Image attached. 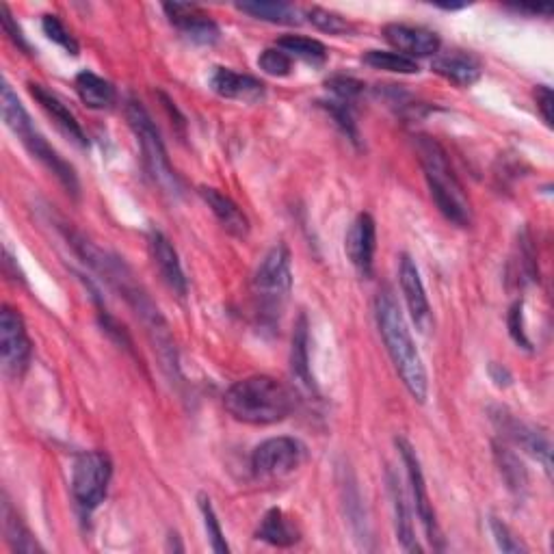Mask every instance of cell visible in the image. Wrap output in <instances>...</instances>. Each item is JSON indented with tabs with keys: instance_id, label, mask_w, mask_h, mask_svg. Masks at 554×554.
Returning a JSON list of instances; mask_svg holds the SVG:
<instances>
[{
	"instance_id": "6da1fadb",
	"label": "cell",
	"mask_w": 554,
	"mask_h": 554,
	"mask_svg": "<svg viewBox=\"0 0 554 554\" xmlns=\"http://www.w3.org/2000/svg\"><path fill=\"white\" fill-rule=\"evenodd\" d=\"M375 319L379 334L384 338V345L388 349L394 368H397L403 386L418 403H425L429 392L427 368L416 349V342L410 334V327H407L399 303L388 290L379 293L375 299Z\"/></svg>"
},
{
	"instance_id": "7a4b0ae2",
	"label": "cell",
	"mask_w": 554,
	"mask_h": 554,
	"mask_svg": "<svg viewBox=\"0 0 554 554\" xmlns=\"http://www.w3.org/2000/svg\"><path fill=\"white\" fill-rule=\"evenodd\" d=\"M414 145L435 206L455 226L468 228L472 223L470 197L464 184L459 182L451 161H448V154L442 148V143L435 141L433 137L418 135L414 137Z\"/></svg>"
},
{
	"instance_id": "3957f363",
	"label": "cell",
	"mask_w": 554,
	"mask_h": 554,
	"mask_svg": "<svg viewBox=\"0 0 554 554\" xmlns=\"http://www.w3.org/2000/svg\"><path fill=\"white\" fill-rule=\"evenodd\" d=\"M223 405L232 418L245 425H275L293 412L295 397L277 379L254 375L230 386Z\"/></svg>"
},
{
	"instance_id": "277c9868",
	"label": "cell",
	"mask_w": 554,
	"mask_h": 554,
	"mask_svg": "<svg viewBox=\"0 0 554 554\" xmlns=\"http://www.w3.org/2000/svg\"><path fill=\"white\" fill-rule=\"evenodd\" d=\"M3 117L7 126L22 141L24 148L29 150V154L37 158V161L61 182V187L65 191H68L72 197H78V193H81V182H78L76 169L65 161L55 148H52L42 133H39L35 124L31 122V115L26 113L22 102L18 100L16 94H13V89L7 83L3 85Z\"/></svg>"
},
{
	"instance_id": "5b68a950",
	"label": "cell",
	"mask_w": 554,
	"mask_h": 554,
	"mask_svg": "<svg viewBox=\"0 0 554 554\" xmlns=\"http://www.w3.org/2000/svg\"><path fill=\"white\" fill-rule=\"evenodd\" d=\"M126 120L133 128V133L141 145V154H143V163L145 169H148L150 178L161 187L163 193L171 197H180L184 191L182 178L176 174V169L171 167V161L165 150V143L161 139V133L150 117V113L145 111V107L137 100H128L126 104Z\"/></svg>"
},
{
	"instance_id": "8992f818",
	"label": "cell",
	"mask_w": 554,
	"mask_h": 554,
	"mask_svg": "<svg viewBox=\"0 0 554 554\" xmlns=\"http://www.w3.org/2000/svg\"><path fill=\"white\" fill-rule=\"evenodd\" d=\"M290 290H293V269H290V252L284 243L269 249L254 275L252 293L256 310L265 323H275L282 314Z\"/></svg>"
},
{
	"instance_id": "52a82bcc",
	"label": "cell",
	"mask_w": 554,
	"mask_h": 554,
	"mask_svg": "<svg viewBox=\"0 0 554 554\" xmlns=\"http://www.w3.org/2000/svg\"><path fill=\"white\" fill-rule=\"evenodd\" d=\"M113 477L111 457L102 451L78 455L72 470V494L85 511L96 509L107 496Z\"/></svg>"
},
{
	"instance_id": "ba28073f",
	"label": "cell",
	"mask_w": 554,
	"mask_h": 554,
	"mask_svg": "<svg viewBox=\"0 0 554 554\" xmlns=\"http://www.w3.org/2000/svg\"><path fill=\"white\" fill-rule=\"evenodd\" d=\"M308 459V448L297 438H271L256 446L252 453V470L260 479H286L297 472Z\"/></svg>"
},
{
	"instance_id": "9c48e42d",
	"label": "cell",
	"mask_w": 554,
	"mask_h": 554,
	"mask_svg": "<svg viewBox=\"0 0 554 554\" xmlns=\"http://www.w3.org/2000/svg\"><path fill=\"white\" fill-rule=\"evenodd\" d=\"M0 353H3L5 371L13 377H20L26 371L33 353L24 319L18 310L9 306H5L3 312H0Z\"/></svg>"
},
{
	"instance_id": "30bf717a",
	"label": "cell",
	"mask_w": 554,
	"mask_h": 554,
	"mask_svg": "<svg viewBox=\"0 0 554 554\" xmlns=\"http://www.w3.org/2000/svg\"><path fill=\"white\" fill-rule=\"evenodd\" d=\"M397 446H399V453L403 457V464H405V470H407V479H410V487H412V498H414V507H416V513L418 518L422 522V526H425V533H427V539L435 546V548H442V533H440V526H438V518H435V511H433V503L429 498V492H427V483H425V474H422V468H420V461H418V455L414 451V446L407 442V440H397Z\"/></svg>"
},
{
	"instance_id": "8fae6325",
	"label": "cell",
	"mask_w": 554,
	"mask_h": 554,
	"mask_svg": "<svg viewBox=\"0 0 554 554\" xmlns=\"http://www.w3.org/2000/svg\"><path fill=\"white\" fill-rule=\"evenodd\" d=\"M163 11L167 13L169 22L189 39V42L197 46H213L219 42L221 29L219 24L204 13L197 5L189 3H167L163 5Z\"/></svg>"
},
{
	"instance_id": "7c38bea8",
	"label": "cell",
	"mask_w": 554,
	"mask_h": 554,
	"mask_svg": "<svg viewBox=\"0 0 554 554\" xmlns=\"http://www.w3.org/2000/svg\"><path fill=\"white\" fill-rule=\"evenodd\" d=\"M492 420L496 422V427L503 431V435L507 440L522 446L526 453L533 455L539 461V464L544 466V470L548 474L552 472V464H550L552 446H550V440H548L546 433L537 431L531 425H526V422H522L516 416H511L507 410H496L492 414Z\"/></svg>"
},
{
	"instance_id": "4fadbf2b",
	"label": "cell",
	"mask_w": 554,
	"mask_h": 554,
	"mask_svg": "<svg viewBox=\"0 0 554 554\" xmlns=\"http://www.w3.org/2000/svg\"><path fill=\"white\" fill-rule=\"evenodd\" d=\"M375 249H377V228L375 219L362 213L358 219L351 223L345 239V252L351 260V265L360 271V275L371 277L373 262H375Z\"/></svg>"
},
{
	"instance_id": "5bb4252c",
	"label": "cell",
	"mask_w": 554,
	"mask_h": 554,
	"mask_svg": "<svg viewBox=\"0 0 554 554\" xmlns=\"http://www.w3.org/2000/svg\"><path fill=\"white\" fill-rule=\"evenodd\" d=\"M210 87L221 98L247 104H256L267 96V85L260 78L234 72L230 68H215L213 74H210Z\"/></svg>"
},
{
	"instance_id": "9a60e30c",
	"label": "cell",
	"mask_w": 554,
	"mask_h": 554,
	"mask_svg": "<svg viewBox=\"0 0 554 554\" xmlns=\"http://www.w3.org/2000/svg\"><path fill=\"white\" fill-rule=\"evenodd\" d=\"M384 37L388 44L397 48L401 55L410 57L416 61V57H431L438 55L440 50V37L422 26H410V24H388L384 29Z\"/></svg>"
},
{
	"instance_id": "2e32d148",
	"label": "cell",
	"mask_w": 554,
	"mask_h": 554,
	"mask_svg": "<svg viewBox=\"0 0 554 554\" xmlns=\"http://www.w3.org/2000/svg\"><path fill=\"white\" fill-rule=\"evenodd\" d=\"M399 280H401V288H403V295L407 301V310H410V314H412V321L416 323L420 332H429L431 306L427 299L425 284H422V280H420V271L410 256L401 258Z\"/></svg>"
},
{
	"instance_id": "e0dca14e",
	"label": "cell",
	"mask_w": 554,
	"mask_h": 554,
	"mask_svg": "<svg viewBox=\"0 0 554 554\" xmlns=\"http://www.w3.org/2000/svg\"><path fill=\"white\" fill-rule=\"evenodd\" d=\"M29 91H31V96L37 100L39 107L46 111V115L57 124V128L65 137H68L72 143H76L78 148H87L89 139L85 135L81 122L76 120V115L68 107H65V104L55 94H52V91H48L44 85H37V83H31Z\"/></svg>"
},
{
	"instance_id": "ac0fdd59",
	"label": "cell",
	"mask_w": 554,
	"mask_h": 554,
	"mask_svg": "<svg viewBox=\"0 0 554 554\" xmlns=\"http://www.w3.org/2000/svg\"><path fill=\"white\" fill-rule=\"evenodd\" d=\"M148 243H150V254H152L154 265H156L158 273H161L165 284L174 290L178 297L187 295V277H184L180 258H178V252L174 249V245H171L167 236L158 230L150 232Z\"/></svg>"
},
{
	"instance_id": "d6986e66",
	"label": "cell",
	"mask_w": 554,
	"mask_h": 554,
	"mask_svg": "<svg viewBox=\"0 0 554 554\" xmlns=\"http://www.w3.org/2000/svg\"><path fill=\"white\" fill-rule=\"evenodd\" d=\"M433 72L457 87H472L481 78V63L470 52L448 50L435 55Z\"/></svg>"
},
{
	"instance_id": "ffe728a7",
	"label": "cell",
	"mask_w": 554,
	"mask_h": 554,
	"mask_svg": "<svg viewBox=\"0 0 554 554\" xmlns=\"http://www.w3.org/2000/svg\"><path fill=\"white\" fill-rule=\"evenodd\" d=\"M200 195L206 206L213 210V215L217 217L223 230L236 236V239H245L249 234V219L239 208V204H234L228 195H223L219 189L213 187H200Z\"/></svg>"
},
{
	"instance_id": "44dd1931",
	"label": "cell",
	"mask_w": 554,
	"mask_h": 554,
	"mask_svg": "<svg viewBox=\"0 0 554 554\" xmlns=\"http://www.w3.org/2000/svg\"><path fill=\"white\" fill-rule=\"evenodd\" d=\"M308 319L299 316L293 334V349H290V373H293V384L301 392L314 394V379L310 373V355H308Z\"/></svg>"
},
{
	"instance_id": "7402d4cb",
	"label": "cell",
	"mask_w": 554,
	"mask_h": 554,
	"mask_svg": "<svg viewBox=\"0 0 554 554\" xmlns=\"http://www.w3.org/2000/svg\"><path fill=\"white\" fill-rule=\"evenodd\" d=\"M74 89H76L78 98L83 100L85 107L94 109V111H107L117 100V91H115L113 83H109L107 78H102L89 70L76 74Z\"/></svg>"
},
{
	"instance_id": "603a6c76",
	"label": "cell",
	"mask_w": 554,
	"mask_h": 554,
	"mask_svg": "<svg viewBox=\"0 0 554 554\" xmlns=\"http://www.w3.org/2000/svg\"><path fill=\"white\" fill-rule=\"evenodd\" d=\"M388 485H390V498H392V511H394V526H397V537L407 552H420L422 548L416 542V533H414V522H412V511L410 503H407V496L401 487V481L394 477L390 472L388 474Z\"/></svg>"
},
{
	"instance_id": "cb8c5ba5",
	"label": "cell",
	"mask_w": 554,
	"mask_h": 554,
	"mask_svg": "<svg viewBox=\"0 0 554 554\" xmlns=\"http://www.w3.org/2000/svg\"><path fill=\"white\" fill-rule=\"evenodd\" d=\"M256 537L271 546H277V548L295 546L301 539L297 526L284 516L282 509H269L265 513V518L260 520Z\"/></svg>"
},
{
	"instance_id": "d4e9b609",
	"label": "cell",
	"mask_w": 554,
	"mask_h": 554,
	"mask_svg": "<svg viewBox=\"0 0 554 554\" xmlns=\"http://www.w3.org/2000/svg\"><path fill=\"white\" fill-rule=\"evenodd\" d=\"M3 531L7 537V544L11 546L13 552H24V554H33V552H42L44 548L37 544V539L29 531V526L22 522L18 516V511L11 507L7 496L3 498Z\"/></svg>"
},
{
	"instance_id": "484cf974",
	"label": "cell",
	"mask_w": 554,
	"mask_h": 554,
	"mask_svg": "<svg viewBox=\"0 0 554 554\" xmlns=\"http://www.w3.org/2000/svg\"><path fill=\"white\" fill-rule=\"evenodd\" d=\"M494 457H496V466L500 474H503L509 490L513 494H524L526 487H529V472H526L520 457L513 453L511 448L500 444H494Z\"/></svg>"
},
{
	"instance_id": "4316f807",
	"label": "cell",
	"mask_w": 554,
	"mask_h": 554,
	"mask_svg": "<svg viewBox=\"0 0 554 554\" xmlns=\"http://www.w3.org/2000/svg\"><path fill=\"white\" fill-rule=\"evenodd\" d=\"M236 9L247 13V16H252L256 20H265L271 24H299V9L295 5L288 3H260V0H254V3H239Z\"/></svg>"
},
{
	"instance_id": "83f0119b",
	"label": "cell",
	"mask_w": 554,
	"mask_h": 554,
	"mask_svg": "<svg viewBox=\"0 0 554 554\" xmlns=\"http://www.w3.org/2000/svg\"><path fill=\"white\" fill-rule=\"evenodd\" d=\"M277 48L284 50L290 59H301L312 65H323L327 61V48L310 37L286 35L277 39Z\"/></svg>"
},
{
	"instance_id": "f1b7e54d",
	"label": "cell",
	"mask_w": 554,
	"mask_h": 554,
	"mask_svg": "<svg viewBox=\"0 0 554 554\" xmlns=\"http://www.w3.org/2000/svg\"><path fill=\"white\" fill-rule=\"evenodd\" d=\"M366 65H371L373 70H384L394 74H418V63L410 57L401 55V52H388V50H368L362 57Z\"/></svg>"
},
{
	"instance_id": "f546056e",
	"label": "cell",
	"mask_w": 554,
	"mask_h": 554,
	"mask_svg": "<svg viewBox=\"0 0 554 554\" xmlns=\"http://www.w3.org/2000/svg\"><path fill=\"white\" fill-rule=\"evenodd\" d=\"M197 507H200V513L204 518V526H206V533H208V539H210V548H213L219 554H228L230 548L226 544V537H223L221 524L217 520V513L213 509V505H210V498L206 494L197 496Z\"/></svg>"
},
{
	"instance_id": "4dcf8cb0",
	"label": "cell",
	"mask_w": 554,
	"mask_h": 554,
	"mask_svg": "<svg viewBox=\"0 0 554 554\" xmlns=\"http://www.w3.org/2000/svg\"><path fill=\"white\" fill-rule=\"evenodd\" d=\"M308 20L316 26V29L325 31L329 35H347V33H353V26H351V22L347 18H342L340 13L323 9V7L308 9Z\"/></svg>"
},
{
	"instance_id": "1f68e13d",
	"label": "cell",
	"mask_w": 554,
	"mask_h": 554,
	"mask_svg": "<svg viewBox=\"0 0 554 554\" xmlns=\"http://www.w3.org/2000/svg\"><path fill=\"white\" fill-rule=\"evenodd\" d=\"M42 29H44V33H46V37L50 39V42H55L65 52H70V55H78L81 46H78L76 37L68 31V26H65L57 16H50V13H48V16H44Z\"/></svg>"
},
{
	"instance_id": "d6a6232c",
	"label": "cell",
	"mask_w": 554,
	"mask_h": 554,
	"mask_svg": "<svg viewBox=\"0 0 554 554\" xmlns=\"http://www.w3.org/2000/svg\"><path fill=\"white\" fill-rule=\"evenodd\" d=\"M325 109L329 115L334 117L342 133L347 135V139H351L353 143H360V130H358V124H355V117H353V104L342 102V100H332V102H325Z\"/></svg>"
},
{
	"instance_id": "836d02e7",
	"label": "cell",
	"mask_w": 554,
	"mask_h": 554,
	"mask_svg": "<svg viewBox=\"0 0 554 554\" xmlns=\"http://www.w3.org/2000/svg\"><path fill=\"white\" fill-rule=\"evenodd\" d=\"M258 65L262 72L269 76H275V78H284L293 72V59H290L286 52L277 46L267 48L265 52H262V55L258 57Z\"/></svg>"
},
{
	"instance_id": "e575fe53",
	"label": "cell",
	"mask_w": 554,
	"mask_h": 554,
	"mask_svg": "<svg viewBox=\"0 0 554 554\" xmlns=\"http://www.w3.org/2000/svg\"><path fill=\"white\" fill-rule=\"evenodd\" d=\"M327 89L332 91L336 100L353 104L362 96L364 85L360 81H355V78H351V76H332L327 81Z\"/></svg>"
},
{
	"instance_id": "d590c367",
	"label": "cell",
	"mask_w": 554,
	"mask_h": 554,
	"mask_svg": "<svg viewBox=\"0 0 554 554\" xmlns=\"http://www.w3.org/2000/svg\"><path fill=\"white\" fill-rule=\"evenodd\" d=\"M507 325H509L511 338L516 340L520 347L531 349V340L526 338V332H524V303L522 301H516L511 306L509 316H507Z\"/></svg>"
},
{
	"instance_id": "8d00e7d4",
	"label": "cell",
	"mask_w": 554,
	"mask_h": 554,
	"mask_svg": "<svg viewBox=\"0 0 554 554\" xmlns=\"http://www.w3.org/2000/svg\"><path fill=\"white\" fill-rule=\"evenodd\" d=\"M490 529H492V535L496 539L498 548L503 552H526V548L518 542L516 537H513V533L509 531V526L503 520L490 518Z\"/></svg>"
},
{
	"instance_id": "74e56055",
	"label": "cell",
	"mask_w": 554,
	"mask_h": 554,
	"mask_svg": "<svg viewBox=\"0 0 554 554\" xmlns=\"http://www.w3.org/2000/svg\"><path fill=\"white\" fill-rule=\"evenodd\" d=\"M0 13H3V29H5L7 37H9L11 42L16 44L18 48H22V50L29 52V44H26V39H24V35H22V29H20V26H18L16 22H13V16H11L9 7H7V5H3V7H0Z\"/></svg>"
},
{
	"instance_id": "f35d334b",
	"label": "cell",
	"mask_w": 554,
	"mask_h": 554,
	"mask_svg": "<svg viewBox=\"0 0 554 554\" xmlns=\"http://www.w3.org/2000/svg\"><path fill=\"white\" fill-rule=\"evenodd\" d=\"M535 100H537V109L542 113L546 126H552V89L548 85H539L535 91Z\"/></svg>"
},
{
	"instance_id": "ab89813d",
	"label": "cell",
	"mask_w": 554,
	"mask_h": 554,
	"mask_svg": "<svg viewBox=\"0 0 554 554\" xmlns=\"http://www.w3.org/2000/svg\"><path fill=\"white\" fill-rule=\"evenodd\" d=\"M490 375H492V379L496 381V386H509V384H511V373L507 371L505 366L492 364V366H490Z\"/></svg>"
},
{
	"instance_id": "60d3db41",
	"label": "cell",
	"mask_w": 554,
	"mask_h": 554,
	"mask_svg": "<svg viewBox=\"0 0 554 554\" xmlns=\"http://www.w3.org/2000/svg\"><path fill=\"white\" fill-rule=\"evenodd\" d=\"M513 9L522 13H531V16H544V18L552 16V5H516Z\"/></svg>"
}]
</instances>
